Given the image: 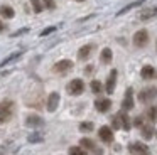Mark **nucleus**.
I'll return each instance as SVG.
<instances>
[{"instance_id": "c85d7f7f", "label": "nucleus", "mask_w": 157, "mask_h": 155, "mask_svg": "<svg viewBox=\"0 0 157 155\" xmlns=\"http://www.w3.org/2000/svg\"><path fill=\"white\" fill-rule=\"evenodd\" d=\"M42 2V7L46 9H54V0H41Z\"/></svg>"}, {"instance_id": "a878e982", "label": "nucleus", "mask_w": 157, "mask_h": 155, "mask_svg": "<svg viewBox=\"0 0 157 155\" xmlns=\"http://www.w3.org/2000/svg\"><path fill=\"white\" fill-rule=\"evenodd\" d=\"M21 54H22V52H14L12 56H9L7 59H4V61H2V64H0V66H5V64H9V62H12V61H15L17 57H21Z\"/></svg>"}, {"instance_id": "423d86ee", "label": "nucleus", "mask_w": 157, "mask_h": 155, "mask_svg": "<svg viewBox=\"0 0 157 155\" xmlns=\"http://www.w3.org/2000/svg\"><path fill=\"white\" fill-rule=\"evenodd\" d=\"M155 96H157V88L149 86V88H145V89H142V91L139 93V101H142V103H147V101L154 100Z\"/></svg>"}, {"instance_id": "f8f14e48", "label": "nucleus", "mask_w": 157, "mask_h": 155, "mask_svg": "<svg viewBox=\"0 0 157 155\" xmlns=\"http://www.w3.org/2000/svg\"><path fill=\"white\" fill-rule=\"evenodd\" d=\"M25 125H27V127H32V128H37V127H42V125H44V120H42L41 116H37V115H29V116L25 118Z\"/></svg>"}, {"instance_id": "9b49d317", "label": "nucleus", "mask_w": 157, "mask_h": 155, "mask_svg": "<svg viewBox=\"0 0 157 155\" xmlns=\"http://www.w3.org/2000/svg\"><path fill=\"white\" fill-rule=\"evenodd\" d=\"M95 108L100 113H106V111L112 108V101H110L108 98H98V100L95 101Z\"/></svg>"}, {"instance_id": "f3484780", "label": "nucleus", "mask_w": 157, "mask_h": 155, "mask_svg": "<svg viewBox=\"0 0 157 155\" xmlns=\"http://www.w3.org/2000/svg\"><path fill=\"white\" fill-rule=\"evenodd\" d=\"M112 57H113V52L110 47H105V49L101 51V56H100V59H101L103 64H110L112 62Z\"/></svg>"}, {"instance_id": "473e14b6", "label": "nucleus", "mask_w": 157, "mask_h": 155, "mask_svg": "<svg viewBox=\"0 0 157 155\" xmlns=\"http://www.w3.org/2000/svg\"><path fill=\"white\" fill-rule=\"evenodd\" d=\"M0 155H4V148L0 147Z\"/></svg>"}, {"instance_id": "39448f33", "label": "nucleus", "mask_w": 157, "mask_h": 155, "mask_svg": "<svg viewBox=\"0 0 157 155\" xmlns=\"http://www.w3.org/2000/svg\"><path fill=\"white\" fill-rule=\"evenodd\" d=\"M128 152L132 155H149V147L142 142H135L128 145Z\"/></svg>"}, {"instance_id": "393cba45", "label": "nucleus", "mask_w": 157, "mask_h": 155, "mask_svg": "<svg viewBox=\"0 0 157 155\" xmlns=\"http://www.w3.org/2000/svg\"><path fill=\"white\" fill-rule=\"evenodd\" d=\"M79 130L81 131H93V123L91 121H83V123H79Z\"/></svg>"}, {"instance_id": "6ab92c4d", "label": "nucleus", "mask_w": 157, "mask_h": 155, "mask_svg": "<svg viewBox=\"0 0 157 155\" xmlns=\"http://www.w3.org/2000/svg\"><path fill=\"white\" fill-rule=\"evenodd\" d=\"M155 13H157V7L147 9V10H144V12H140V20H147V19H150V17H154Z\"/></svg>"}, {"instance_id": "f03ea898", "label": "nucleus", "mask_w": 157, "mask_h": 155, "mask_svg": "<svg viewBox=\"0 0 157 155\" xmlns=\"http://www.w3.org/2000/svg\"><path fill=\"white\" fill-rule=\"evenodd\" d=\"M130 127H132V123H130V118L127 116L125 111H120L113 116V128H122V130L128 131Z\"/></svg>"}, {"instance_id": "9d476101", "label": "nucleus", "mask_w": 157, "mask_h": 155, "mask_svg": "<svg viewBox=\"0 0 157 155\" xmlns=\"http://www.w3.org/2000/svg\"><path fill=\"white\" fill-rule=\"evenodd\" d=\"M71 67H73L71 61H69V59H63V61H59V62H56L52 69H54L56 73H59V74H64V73H68Z\"/></svg>"}, {"instance_id": "2eb2a0df", "label": "nucleus", "mask_w": 157, "mask_h": 155, "mask_svg": "<svg viewBox=\"0 0 157 155\" xmlns=\"http://www.w3.org/2000/svg\"><path fill=\"white\" fill-rule=\"evenodd\" d=\"M95 49V46H91V44H86V46H83L81 49L78 51V59L79 61H86L90 57V54H91V51Z\"/></svg>"}, {"instance_id": "aec40b11", "label": "nucleus", "mask_w": 157, "mask_h": 155, "mask_svg": "<svg viewBox=\"0 0 157 155\" xmlns=\"http://www.w3.org/2000/svg\"><path fill=\"white\" fill-rule=\"evenodd\" d=\"M144 3V0H137V2H133V3H128L127 7H123L122 10L118 12V15H123V13H127L128 10H132V9H135V7H139V5H142Z\"/></svg>"}, {"instance_id": "c756f323", "label": "nucleus", "mask_w": 157, "mask_h": 155, "mask_svg": "<svg viewBox=\"0 0 157 155\" xmlns=\"http://www.w3.org/2000/svg\"><path fill=\"white\" fill-rule=\"evenodd\" d=\"M54 30H56V27H48L46 30H42V34H41V36H48V34L54 32Z\"/></svg>"}, {"instance_id": "f257e3e1", "label": "nucleus", "mask_w": 157, "mask_h": 155, "mask_svg": "<svg viewBox=\"0 0 157 155\" xmlns=\"http://www.w3.org/2000/svg\"><path fill=\"white\" fill-rule=\"evenodd\" d=\"M14 115V101L4 100L0 103V123H7Z\"/></svg>"}, {"instance_id": "0eeeda50", "label": "nucleus", "mask_w": 157, "mask_h": 155, "mask_svg": "<svg viewBox=\"0 0 157 155\" xmlns=\"http://www.w3.org/2000/svg\"><path fill=\"white\" fill-rule=\"evenodd\" d=\"M133 89L132 88H128V89L125 91V96H123V101H122V108H123V111H128V110H132L133 108Z\"/></svg>"}, {"instance_id": "a211bd4d", "label": "nucleus", "mask_w": 157, "mask_h": 155, "mask_svg": "<svg viewBox=\"0 0 157 155\" xmlns=\"http://www.w3.org/2000/svg\"><path fill=\"white\" fill-rule=\"evenodd\" d=\"M0 15L4 17V19H12V17L15 15V12H14V9H12V7L2 5V7H0Z\"/></svg>"}, {"instance_id": "5701e85b", "label": "nucleus", "mask_w": 157, "mask_h": 155, "mask_svg": "<svg viewBox=\"0 0 157 155\" xmlns=\"http://www.w3.org/2000/svg\"><path fill=\"white\" fill-rule=\"evenodd\" d=\"M101 89H103V86H101V83L100 81H91V91L95 94H98V93H101Z\"/></svg>"}, {"instance_id": "cd10ccee", "label": "nucleus", "mask_w": 157, "mask_h": 155, "mask_svg": "<svg viewBox=\"0 0 157 155\" xmlns=\"http://www.w3.org/2000/svg\"><path fill=\"white\" fill-rule=\"evenodd\" d=\"M29 142H32V143H36V142H42V135H39V133L31 135V137H29Z\"/></svg>"}, {"instance_id": "4be33fe9", "label": "nucleus", "mask_w": 157, "mask_h": 155, "mask_svg": "<svg viewBox=\"0 0 157 155\" xmlns=\"http://www.w3.org/2000/svg\"><path fill=\"white\" fill-rule=\"evenodd\" d=\"M69 155H88V152L83 147H71L69 148Z\"/></svg>"}, {"instance_id": "7c9ffc66", "label": "nucleus", "mask_w": 157, "mask_h": 155, "mask_svg": "<svg viewBox=\"0 0 157 155\" xmlns=\"http://www.w3.org/2000/svg\"><path fill=\"white\" fill-rule=\"evenodd\" d=\"M133 125H135V127H142V125H144V121H142V118H135V121H133Z\"/></svg>"}, {"instance_id": "2f4dec72", "label": "nucleus", "mask_w": 157, "mask_h": 155, "mask_svg": "<svg viewBox=\"0 0 157 155\" xmlns=\"http://www.w3.org/2000/svg\"><path fill=\"white\" fill-rule=\"evenodd\" d=\"M4 30V24H2V20H0V32Z\"/></svg>"}, {"instance_id": "ddd939ff", "label": "nucleus", "mask_w": 157, "mask_h": 155, "mask_svg": "<svg viewBox=\"0 0 157 155\" xmlns=\"http://www.w3.org/2000/svg\"><path fill=\"white\" fill-rule=\"evenodd\" d=\"M59 104V93H51L48 98V111H56Z\"/></svg>"}, {"instance_id": "dca6fc26", "label": "nucleus", "mask_w": 157, "mask_h": 155, "mask_svg": "<svg viewBox=\"0 0 157 155\" xmlns=\"http://www.w3.org/2000/svg\"><path fill=\"white\" fill-rule=\"evenodd\" d=\"M140 76H142L144 79H154V78L157 76V71H155V67H152V66H144L142 71H140Z\"/></svg>"}, {"instance_id": "bb28decb", "label": "nucleus", "mask_w": 157, "mask_h": 155, "mask_svg": "<svg viewBox=\"0 0 157 155\" xmlns=\"http://www.w3.org/2000/svg\"><path fill=\"white\" fill-rule=\"evenodd\" d=\"M147 116H149L152 121L155 120V118H157V106H152V108H150V110L147 111Z\"/></svg>"}, {"instance_id": "72a5a7b5", "label": "nucleus", "mask_w": 157, "mask_h": 155, "mask_svg": "<svg viewBox=\"0 0 157 155\" xmlns=\"http://www.w3.org/2000/svg\"><path fill=\"white\" fill-rule=\"evenodd\" d=\"M76 2H83V0H76Z\"/></svg>"}, {"instance_id": "4468645a", "label": "nucleus", "mask_w": 157, "mask_h": 155, "mask_svg": "<svg viewBox=\"0 0 157 155\" xmlns=\"http://www.w3.org/2000/svg\"><path fill=\"white\" fill-rule=\"evenodd\" d=\"M79 145H81L85 150H95L96 155H101V150H100V148H96L95 142L90 140V138H81V140H79Z\"/></svg>"}, {"instance_id": "1a4fd4ad", "label": "nucleus", "mask_w": 157, "mask_h": 155, "mask_svg": "<svg viewBox=\"0 0 157 155\" xmlns=\"http://www.w3.org/2000/svg\"><path fill=\"white\" fill-rule=\"evenodd\" d=\"M98 137L101 142H105V143H112L113 142V131L110 127H101L98 130Z\"/></svg>"}, {"instance_id": "6e6552de", "label": "nucleus", "mask_w": 157, "mask_h": 155, "mask_svg": "<svg viewBox=\"0 0 157 155\" xmlns=\"http://www.w3.org/2000/svg\"><path fill=\"white\" fill-rule=\"evenodd\" d=\"M117 76H118V71L117 69H112L110 71V76L106 79V84H105V89L108 94H112L115 91V84H117Z\"/></svg>"}, {"instance_id": "412c9836", "label": "nucleus", "mask_w": 157, "mask_h": 155, "mask_svg": "<svg viewBox=\"0 0 157 155\" xmlns=\"http://www.w3.org/2000/svg\"><path fill=\"white\" fill-rule=\"evenodd\" d=\"M142 137L144 138H152V133H154V128L152 125H142Z\"/></svg>"}, {"instance_id": "7ed1b4c3", "label": "nucleus", "mask_w": 157, "mask_h": 155, "mask_svg": "<svg viewBox=\"0 0 157 155\" xmlns=\"http://www.w3.org/2000/svg\"><path fill=\"white\" fill-rule=\"evenodd\" d=\"M66 89H68V93L71 94V96H78V94H81L83 91H85V83L76 78V79L69 81V84L66 86Z\"/></svg>"}, {"instance_id": "b1692460", "label": "nucleus", "mask_w": 157, "mask_h": 155, "mask_svg": "<svg viewBox=\"0 0 157 155\" xmlns=\"http://www.w3.org/2000/svg\"><path fill=\"white\" fill-rule=\"evenodd\" d=\"M31 3H32V9H34V12L36 13H39V12H42V2L41 0H31Z\"/></svg>"}, {"instance_id": "20e7f679", "label": "nucleus", "mask_w": 157, "mask_h": 155, "mask_svg": "<svg viewBox=\"0 0 157 155\" xmlns=\"http://www.w3.org/2000/svg\"><path fill=\"white\" fill-rule=\"evenodd\" d=\"M147 42H149V32L145 29H140L139 32L133 34V46L144 47V46H147Z\"/></svg>"}]
</instances>
